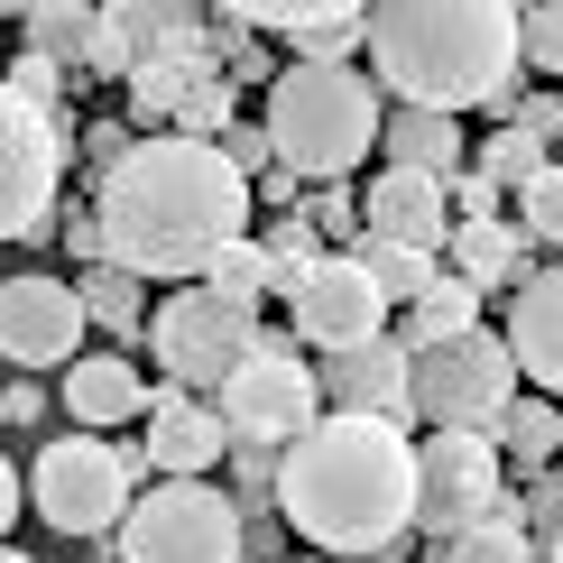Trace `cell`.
I'll return each instance as SVG.
<instances>
[{
  "label": "cell",
  "instance_id": "obj_1",
  "mask_svg": "<svg viewBox=\"0 0 563 563\" xmlns=\"http://www.w3.org/2000/svg\"><path fill=\"white\" fill-rule=\"evenodd\" d=\"M250 185L231 176L213 139H130V157L92 185V222H102V268L139 287H203V268L231 241H250Z\"/></svg>",
  "mask_w": 563,
  "mask_h": 563
},
{
  "label": "cell",
  "instance_id": "obj_2",
  "mask_svg": "<svg viewBox=\"0 0 563 563\" xmlns=\"http://www.w3.org/2000/svg\"><path fill=\"white\" fill-rule=\"evenodd\" d=\"M277 518L342 563H379L416 527V443L379 416H314L277 453Z\"/></svg>",
  "mask_w": 563,
  "mask_h": 563
},
{
  "label": "cell",
  "instance_id": "obj_3",
  "mask_svg": "<svg viewBox=\"0 0 563 563\" xmlns=\"http://www.w3.org/2000/svg\"><path fill=\"white\" fill-rule=\"evenodd\" d=\"M369 84L407 111H489L518 84V10L508 0H379L361 19Z\"/></svg>",
  "mask_w": 563,
  "mask_h": 563
},
{
  "label": "cell",
  "instance_id": "obj_4",
  "mask_svg": "<svg viewBox=\"0 0 563 563\" xmlns=\"http://www.w3.org/2000/svg\"><path fill=\"white\" fill-rule=\"evenodd\" d=\"M268 148L287 176L351 185L369 148H379V84L361 65H277L268 75Z\"/></svg>",
  "mask_w": 563,
  "mask_h": 563
},
{
  "label": "cell",
  "instance_id": "obj_5",
  "mask_svg": "<svg viewBox=\"0 0 563 563\" xmlns=\"http://www.w3.org/2000/svg\"><path fill=\"white\" fill-rule=\"evenodd\" d=\"M111 536H121L111 563H241L250 554L241 499H222L213 481H157V489H139L130 518Z\"/></svg>",
  "mask_w": 563,
  "mask_h": 563
},
{
  "label": "cell",
  "instance_id": "obj_6",
  "mask_svg": "<svg viewBox=\"0 0 563 563\" xmlns=\"http://www.w3.org/2000/svg\"><path fill=\"white\" fill-rule=\"evenodd\" d=\"M518 397V361L499 333H453L434 351H407V416L426 434H489Z\"/></svg>",
  "mask_w": 563,
  "mask_h": 563
},
{
  "label": "cell",
  "instance_id": "obj_7",
  "mask_svg": "<svg viewBox=\"0 0 563 563\" xmlns=\"http://www.w3.org/2000/svg\"><path fill=\"white\" fill-rule=\"evenodd\" d=\"M139 472H148V453H130V443L56 434L29 462V508L56 536H111V527L130 518V499H139Z\"/></svg>",
  "mask_w": 563,
  "mask_h": 563
},
{
  "label": "cell",
  "instance_id": "obj_8",
  "mask_svg": "<svg viewBox=\"0 0 563 563\" xmlns=\"http://www.w3.org/2000/svg\"><path fill=\"white\" fill-rule=\"evenodd\" d=\"M260 305H231L213 287H176L167 305L148 314V342H157V369H167V388H222L231 369L260 351Z\"/></svg>",
  "mask_w": 563,
  "mask_h": 563
},
{
  "label": "cell",
  "instance_id": "obj_9",
  "mask_svg": "<svg viewBox=\"0 0 563 563\" xmlns=\"http://www.w3.org/2000/svg\"><path fill=\"white\" fill-rule=\"evenodd\" d=\"M222 434L231 443H260V453H287V443L323 416V388H314V369L296 361V342L287 333H260V351H250L241 369L222 379Z\"/></svg>",
  "mask_w": 563,
  "mask_h": 563
},
{
  "label": "cell",
  "instance_id": "obj_10",
  "mask_svg": "<svg viewBox=\"0 0 563 563\" xmlns=\"http://www.w3.org/2000/svg\"><path fill=\"white\" fill-rule=\"evenodd\" d=\"M65 148H75V111H29L0 84V241H37L46 231Z\"/></svg>",
  "mask_w": 563,
  "mask_h": 563
},
{
  "label": "cell",
  "instance_id": "obj_11",
  "mask_svg": "<svg viewBox=\"0 0 563 563\" xmlns=\"http://www.w3.org/2000/svg\"><path fill=\"white\" fill-rule=\"evenodd\" d=\"M508 499V462L489 434H426L416 443V536H462Z\"/></svg>",
  "mask_w": 563,
  "mask_h": 563
},
{
  "label": "cell",
  "instance_id": "obj_12",
  "mask_svg": "<svg viewBox=\"0 0 563 563\" xmlns=\"http://www.w3.org/2000/svg\"><path fill=\"white\" fill-rule=\"evenodd\" d=\"M287 314H296V342H314L323 361L388 333V305H379V287H369V268L351 260V250H323V260L305 268V287L287 296Z\"/></svg>",
  "mask_w": 563,
  "mask_h": 563
},
{
  "label": "cell",
  "instance_id": "obj_13",
  "mask_svg": "<svg viewBox=\"0 0 563 563\" xmlns=\"http://www.w3.org/2000/svg\"><path fill=\"white\" fill-rule=\"evenodd\" d=\"M213 37V10L195 0H111L102 29H92V65L84 75H139V65H176V56H203Z\"/></svg>",
  "mask_w": 563,
  "mask_h": 563
},
{
  "label": "cell",
  "instance_id": "obj_14",
  "mask_svg": "<svg viewBox=\"0 0 563 563\" xmlns=\"http://www.w3.org/2000/svg\"><path fill=\"white\" fill-rule=\"evenodd\" d=\"M0 361L10 369H75L84 361V296L65 277H0Z\"/></svg>",
  "mask_w": 563,
  "mask_h": 563
},
{
  "label": "cell",
  "instance_id": "obj_15",
  "mask_svg": "<svg viewBox=\"0 0 563 563\" xmlns=\"http://www.w3.org/2000/svg\"><path fill=\"white\" fill-rule=\"evenodd\" d=\"M250 37H277L287 65H351L361 56V0H231Z\"/></svg>",
  "mask_w": 563,
  "mask_h": 563
},
{
  "label": "cell",
  "instance_id": "obj_16",
  "mask_svg": "<svg viewBox=\"0 0 563 563\" xmlns=\"http://www.w3.org/2000/svg\"><path fill=\"white\" fill-rule=\"evenodd\" d=\"M323 388V416H379V426H416L407 416V351H397V333L361 342V351H333V361L314 369Z\"/></svg>",
  "mask_w": 563,
  "mask_h": 563
},
{
  "label": "cell",
  "instance_id": "obj_17",
  "mask_svg": "<svg viewBox=\"0 0 563 563\" xmlns=\"http://www.w3.org/2000/svg\"><path fill=\"white\" fill-rule=\"evenodd\" d=\"M148 472H167V481H203V472H222L231 462V434H222V416L203 407V397H185V388H157L148 397Z\"/></svg>",
  "mask_w": 563,
  "mask_h": 563
},
{
  "label": "cell",
  "instance_id": "obj_18",
  "mask_svg": "<svg viewBox=\"0 0 563 563\" xmlns=\"http://www.w3.org/2000/svg\"><path fill=\"white\" fill-rule=\"evenodd\" d=\"M443 231H453V203H443V185H434V176H407V167L369 176V195H361V241L443 250Z\"/></svg>",
  "mask_w": 563,
  "mask_h": 563
},
{
  "label": "cell",
  "instance_id": "obj_19",
  "mask_svg": "<svg viewBox=\"0 0 563 563\" xmlns=\"http://www.w3.org/2000/svg\"><path fill=\"white\" fill-rule=\"evenodd\" d=\"M499 342H508V361H518V379H536V388L563 397V268H536L527 287H518Z\"/></svg>",
  "mask_w": 563,
  "mask_h": 563
},
{
  "label": "cell",
  "instance_id": "obj_20",
  "mask_svg": "<svg viewBox=\"0 0 563 563\" xmlns=\"http://www.w3.org/2000/svg\"><path fill=\"white\" fill-rule=\"evenodd\" d=\"M65 416H75V434H111V426H130V416H148V379L121 361V351H92V361H75L65 369Z\"/></svg>",
  "mask_w": 563,
  "mask_h": 563
},
{
  "label": "cell",
  "instance_id": "obj_21",
  "mask_svg": "<svg viewBox=\"0 0 563 563\" xmlns=\"http://www.w3.org/2000/svg\"><path fill=\"white\" fill-rule=\"evenodd\" d=\"M379 157L388 167H407V176H434V185H453L472 157H462V121H443V111H407V102H388L379 111Z\"/></svg>",
  "mask_w": 563,
  "mask_h": 563
},
{
  "label": "cell",
  "instance_id": "obj_22",
  "mask_svg": "<svg viewBox=\"0 0 563 563\" xmlns=\"http://www.w3.org/2000/svg\"><path fill=\"white\" fill-rule=\"evenodd\" d=\"M443 250H453V277H462V287H481V296L489 287H527V277H536L527 268V231L508 222V213L499 222H453V231H443Z\"/></svg>",
  "mask_w": 563,
  "mask_h": 563
},
{
  "label": "cell",
  "instance_id": "obj_23",
  "mask_svg": "<svg viewBox=\"0 0 563 563\" xmlns=\"http://www.w3.org/2000/svg\"><path fill=\"white\" fill-rule=\"evenodd\" d=\"M10 19L29 29V56H46L56 75H84V65H92L102 10H84V0H29V10H10Z\"/></svg>",
  "mask_w": 563,
  "mask_h": 563
},
{
  "label": "cell",
  "instance_id": "obj_24",
  "mask_svg": "<svg viewBox=\"0 0 563 563\" xmlns=\"http://www.w3.org/2000/svg\"><path fill=\"white\" fill-rule=\"evenodd\" d=\"M453 333H481V287H462V277L443 268L434 287L407 305V323H397V351H434V342H453Z\"/></svg>",
  "mask_w": 563,
  "mask_h": 563
},
{
  "label": "cell",
  "instance_id": "obj_25",
  "mask_svg": "<svg viewBox=\"0 0 563 563\" xmlns=\"http://www.w3.org/2000/svg\"><path fill=\"white\" fill-rule=\"evenodd\" d=\"M489 443H499V462H518V472H554L563 462V416H554V397H508V416L489 426Z\"/></svg>",
  "mask_w": 563,
  "mask_h": 563
},
{
  "label": "cell",
  "instance_id": "obj_26",
  "mask_svg": "<svg viewBox=\"0 0 563 563\" xmlns=\"http://www.w3.org/2000/svg\"><path fill=\"white\" fill-rule=\"evenodd\" d=\"M351 260L369 268V287H379V305H388V314H407V305L443 277V260H434V250H397V241H361Z\"/></svg>",
  "mask_w": 563,
  "mask_h": 563
},
{
  "label": "cell",
  "instance_id": "obj_27",
  "mask_svg": "<svg viewBox=\"0 0 563 563\" xmlns=\"http://www.w3.org/2000/svg\"><path fill=\"white\" fill-rule=\"evenodd\" d=\"M443 563H545V545L518 527V508H489L481 527H462V536H443Z\"/></svg>",
  "mask_w": 563,
  "mask_h": 563
},
{
  "label": "cell",
  "instance_id": "obj_28",
  "mask_svg": "<svg viewBox=\"0 0 563 563\" xmlns=\"http://www.w3.org/2000/svg\"><path fill=\"white\" fill-rule=\"evenodd\" d=\"M75 296H84V323H102V333H148V287L139 277H121V268H84L75 277Z\"/></svg>",
  "mask_w": 563,
  "mask_h": 563
},
{
  "label": "cell",
  "instance_id": "obj_29",
  "mask_svg": "<svg viewBox=\"0 0 563 563\" xmlns=\"http://www.w3.org/2000/svg\"><path fill=\"white\" fill-rule=\"evenodd\" d=\"M260 260H268V296H296L305 268L323 260V231L305 222V213H277V222L260 231Z\"/></svg>",
  "mask_w": 563,
  "mask_h": 563
},
{
  "label": "cell",
  "instance_id": "obj_30",
  "mask_svg": "<svg viewBox=\"0 0 563 563\" xmlns=\"http://www.w3.org/2000/svg\"><path fill=\"white\" fill-rule=\"evenodd\" d=\"M545 167H554V148H545V139H527V130H489L481 157H472V176H489L499 195H527Z\"/></svg>",
  "mask_w": 563,
  "mask_h": 563
},
{
  "label": "cell",
  "instance_id": "obj_31",
  "mask_svg": "<svg viewBox=\"0 0 563 563\" xmlns=\"http://www.w3.org/2000/svg\"><path fill=\"white\" fill-rule=\"evenodd\" d=\"M518 65H536V75L563 84V0H536V10H518Z\"/></svg>",
  "mask_w": 563,
  "mask_h": 563
},
{
  "label": "cell",
  "instance_id": "obj_32",
  "mask_svg": "<svg viewBox=\"0 0 563 563\" xmlns=\"http://www.w3.org/2000/svg\"><path fill=\"white\" fill-rule=\"evenodd\" d=\"M203 287L231 296V305H260V296H268V260H260V241H231L222 260L203 268Z\"/></svg>",
  "mask_w": 563,
  "mask_h": 563
},
{
  "label": "cell",
  "instance_id": "obj_33",
  "mask_svg": "<svg viewBox=\"0 0 563 563\" xmlns=\"http://www.w3.org/2000/svg\"><path fill=\"white\" fill-rule=\"evenodd\" d=\"M518 231H527L536 250H563V167H545V176L518 195Z\"/></svg>",
  "mask_w": 563,
  "mask_h": 563
},
{
  "label": "cell",
  "instance_id": "obj_34",
  "mask_svg": "<svg viewBox=\"0 0 563 563\" xmlns=\"http://www.w3.org/2000/svg\"><path fill=\"white\" fill-rule=\"evenodd\" d=\"M296 213L323 231V250H333V241H351V250H361V195H351V185H314V195H305Z\"/></svg>",
  "mask_w": 563,
  "mask_h": 563
},
{
  "label": "cell",
  "instance_id": "obj_35",
  "mask_svg": "<svg viewBox=\"0 0 563 563\" xmlns=\"http://www.w3.org/2000/svg\"><path fill=\"white\" fill-rule=\"evenodd\" d=\"M222 157H231V176H241V185H268V176H277V148H268L260 121H231V130H222Z\"/></svg>",
  "mask_w": 563,
  "mask_h": 563
},
{
  "label": "cell",
  "instance_id": "obj_36",
  "mask_svg": "<svg viewBox=\"0 0 563 563\" xmlns=\"http://www.w3.org/2000/svg\"><path fill=\"white\" fill-rule=\"evenodd\" d=\"M0 84H10V92H19L29 111H65V75H56L46 56H29V46H19V65H10Z\"/></svg>",
  "mask_w": 563,
  "mask_h": 563
},
{
  "label": "cell",
  "instance_id": "obj_37",
  "mask_svg": "<svg viewBox=\"0 0 563 563\" xmlns=\"http://www.w3.org/2000/svg\"><path fill=\"white\" fill-rule=\"evenodd\" d=\"M75 139H84V167H92V185H102V176L130 157V121H92V130H75Z\"/></svg>",
  "mask_w": 563,
  "mask_h": 563
},
{
  "label": "cell",
  "instance_id": "obj_38",
  "mask_svg": "<svg viewBox=\"0 0 563 563\" xmlns=\"http://www.w3.org/2000/svg\"><path fill=\"white\" fill-rule=\"evenodd\" d=\"M443 203H453L462 222H499V185H489V176H472V167H462L453 185H443Z\"/></svg>",
  "mask_w": 563,
  "mask_h": 563
},
{
  "label": "cell",
  "instance_id": "obj_39",
  "mask_svg": "<svg viewBox=\"0 0 563 563\" xmlns=\"http://www.w3.org/2000/svg\"><path fill=\"white\" fill-rule=\"evenodd\" d=\"M231 472H241V499H250V508L277 499V453H260V443H231Z\"/></svg>",
  "mask_w": 563,
  "mask_h": 563
},
{
  "label": "cell",
  "instance_id": "obj_40",
  "mask_svg": "<svg viewBox=\"0 0 563 563\" xmlns=\"http://www.w3.org/2000/svg\"><path fill=\"white\" fill-rule=\"evenodd\" d=\"M65 250H75L84 268H102V222H92V203H75V213H65Z\"/></svg>",
  "mask_w": 563,
  "mask_h": 563
},
{
  "label": "cell",
  "instance_id": "obj_41",
  "mask_svg": "<svg viewBox=\"0 0 563 563\" xmlns=\"http://www.w3.org/2000/svg\"><path fill=\"white\" fill-rule=\"evenodd\" d=\"M19 499H29V489H19V472H10V462H0V536H10V518H19Z\"/></svg>",
  "mask_w": 563,
  "mask_h": 563
},
{
  "label": "cell",
  "instance_id": "obj_42",
  "mask_svg": "<svg viewBox=\"0 0 563 563\" xmlns=\"http://www.w3.org/2000/svg\"><path fill=\"white\" fill-rule=\"evenodd\" d=\"M545 563H563V527H554V536H545Z\"/></svg>",
  "mask_w": 563,
  "mask_h": 563
},
{
  "label": "cell",
  "instance_id": "obj_43",
  "mask_svg": "<svg viewBox=\"0 0 563 563\" xmlns=\"http://www.w3.org/2000/svg\"><path fill=\"white\" fill-rule=\"evenodd\" d=\"M0 563H37V554H19V545H0Z\"/></svg>",
  "mask_w": 563,
  "mask_h": 563
},
{
  "label": "cell",
  "instance_id": "obj_44",
  "mask_svg": "<svg viewBox=\"0 0 563 563\" xmlns=\"http://www.w3.org/2000/svg\"><path fill=\"white\" fill-rule=\"evenodd\" d=\"M0 426H10V388H0Z\"/></svg>",
  "mask_w": 563,
  "mask_h": 563
},
{
  "label": "cell",
  "instance_id": "obj_45",
  "mask_svg": "<svg viewBox=\"0 0 563 563\" xmlns=\"http://www.w3.org/2000/svg\"><path fill=\"white\" fill-rule=\"evenodd\" d=\"M323 563H342V554H323Z\"/></svg>",
  "mask_w": 563,
  "mask_h": 563
},
{
  "label": "cell",
  "instance_id": "obj_46",
  "mask_svg": "<svg viewBox=\"0 0 563 563\" xmlns=\"http://www.w3.org/2000/svg\"><path fill=\"white\" fill-rule=\"evenodd\" d=\"M554 102H563V92H554Z\"/></svg>",
  "mask_w": 563,
  "mask_h": 563
},
{
  "label": "cell",
  "instance_id": "obj_47",
  "mask_svg": "<svg viewBox=\"0 0 563 563\" xmlns=\"http://www.w3.org/2000/svg\"><path fill=\"white\" fill-rule=\"evenodd\" d=\"M554 416H563V407H554Z\"/></svg>",
  "mask_w": 563,
  "mask_h": 563
},
{
  "label": "cell",
  "instance_id": "obj_48",
  "mask_svg": "<svg viewBox=\"0 0 563 563\" xmlns=\"http://www.w3.org/2000/svg\"><path fill=\"white\" fill-rule=\"evenodd\" d=\"M554 481H563V472H554Z\"/></svg>",
  "mask_w": 563,
  "mask_h": 563
}]
</instances>
